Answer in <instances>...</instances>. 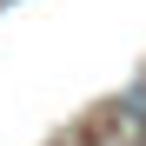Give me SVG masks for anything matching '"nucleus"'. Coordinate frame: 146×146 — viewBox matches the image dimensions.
Masks as SVG:
<instances>
[{"label": "nucleus", "instance_id": "obj_1", "mask_svg": "<svg viewBox=\"0 0 146 146\" xmlns=\"http://www.w3.org/2000/svg\"><path fill=\"white\" fill-rule=\"evenodd\" d=\"M139 146H146V139H139Z\"/></svg>", "mask_w": 146, "mask_h": 146}]
</instances>
